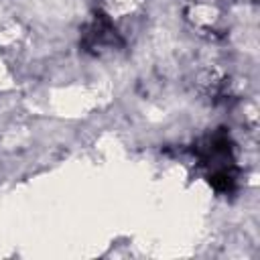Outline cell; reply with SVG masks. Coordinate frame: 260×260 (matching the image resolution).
I'll list each match as a JSON object with an SVG mask.
<instances>
[{
	"instance_id": "obj_1",
	"label": "cell",
	"mask_w": 260,
	"mask_h": 260,
	"mask_svg": "<svg viewBox=\"0 0 260 260\" xmlns=\"http://www.w3.org/2000/svg\"><path fill=\"white\" fill-rule=\"evenodd\" d=\"M83 43L87 49H104V47H112L118 43V32L112 26V22L106 16H98L89 28L83 35Z\"/></svg>"
}]
</instances>
